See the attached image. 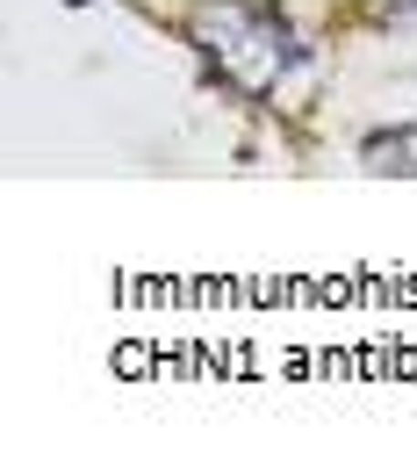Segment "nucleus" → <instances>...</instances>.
Instances as JSON below:
<instances>
[{
    "label": "nucleus",
    "instance_id": "1",
    "mask_svg": "<svg viewBox=\"0 0 417 468\" xmlns=\"http://www.w3.org/2000/svg\"><path fill=\"white\" fill-rule=\"evenodd\" d=\"M187 44L209 58V72L245 94V101H274L288 80L302 72L309 44L302 29L274 7V0H202L187 15Z\"/></svg>",
    "mask_w": 417,
    "mask_h": 468
},
{
    "label": "nucleus",
    "instance_id": "2",
    "mask_svg": "<svg viewBox=\"0 0 417 468\" xmlns=\"http://www.w3.org/2000/svg\"><path fill=\"white\" fill-rule=\"evenodd\" d=\"M360 166H367V174H417V122L367 130V137H360Z\"/></svg>",
    "mask_w": 417,
    "mask_h": 468
},
{
    "label": "nucleus",
    "instance_id": "3",
    "mask_svg": "<svg viewBox=\"0 0 417 468\" xmlns=\"http://www.w3.org/2000/svg\"><path fill=\"white\" fill-rule=\"evenodd\" d=\"M374 22H417V0H374Z\"/></svg>",
    "mask_w": 417,
    "mask_h": 468
}]
</instances>
